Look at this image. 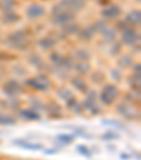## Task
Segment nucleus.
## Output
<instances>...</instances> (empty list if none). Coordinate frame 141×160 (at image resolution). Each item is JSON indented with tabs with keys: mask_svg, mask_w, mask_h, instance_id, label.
Instances as JSON below:
<instances>
[{
	"mask_svg": "<svg viewBox=\"0 0 141 160\" xmlns=\"http://www.w3.org/2000/svg\"><path fill=\"white\" fill-rule=\"evenodd\" d=\"M119 65L123 67V68H127V67L133 65V60L130 55H123V57L119 58Z\"/></svg>",
	"mask_w": 141,
	"mask_h": 160,
	"instance_id": "nucleus-29",
	"label": "nucleus"
},
{
	"mask_svg": "<svg viewBox=\"0 0 141 160\" xmlns=\"http://www.w3.org/2000/svg\"><path fill=\"white\" fill-rule=\"evenodd\" d=\"M0 143H2V142H0Z\"/></svg>",
	"mask_w": 141,
	"mask_h": 160,
	"instance_id": "nucleus-36",
	"label": "nucleus"
},
{
	"mask_svg": "<svg viewBox=\"0 0 141 160\" xmlns=\"http://www.w3.org/2000/svg\"><path fill=\"white\" fill-rule=\"evenodd\" d=\"M14 6H16L14 0H0V9L4 10V12H12Z\"/></svg>",
	"mask_w": 141,
	"mask_h": 160,
	"instance_id": "nucleus-23",
	"label": "nucleus"
},
{
	"mask_svg": "<svg viewBox=\"0 0 141 160\" xmlns=\"http://www.w3.org/2000/svg\"><path fill=\"white\" fill-rule=\"evenodd\" d=\"M121 41L126 45H134L140 42V34L138 31H135L134 28H126L121 31Z\"/></svg>",
	"mask_w": 141,
	"mask_h": 160,
	"instance_id": "nucleus-7",
	"label": "nucleus"
},
{
	"mask_svg": "<svg viewBox=\"0 0 141 160\" xmlns=\"http://www.w3.org/2000/svg\"><path fill=\"white\" fill-rule=\"evenodd\" d=\"M119 97V89H117L116 85L113 84H106L102 88V92L99 95V99L103 105H111L114 101Z\"/></svg>",
	"mask_w": 141,
	"mask_h": 160,
	"instance_id": "nucleus-2",
	"label": "nucleus"
},
{
	"mask_svg": "<svg viewBox=\"0 0 141 160\" xmlns=\"http://www.w3.org/2000/svg\"><path fill=\"white\" fill-rule=\"evenodd\" d=\"M61 60H62V55H61V54H58V52L51 54V61L55 64V65H58V64L61 62Z\"/></svg>",
	"mask_w": 141,
	"mask_h": 160,
	"instance_id": "nucleus-32",
	"label": "nucleus"
},
{
	"mask_svg": "<svg viewBox=\"0 0 141 160\" xmlns=\"http://www.w3.org/2000/svg\"><path fill=\"white\" fill-rule=\"evenodd\" d=\"M75 55L76 58H78L79 61H82V62H87V60L90 58V54H89V51L87 50H85V48H79V50H76L75 51Z\"/></svg>",
	"mask_w": 141,
	"mask_h": 160,
	"instance_id": "nucleus-21",
	"label": "nucleus"
},
{
	"mask_svg": "<svg viewBox=\"0 0 141 160\" xmlns=\"http://www.w3.org/2000/svg\"><path fill=\"white\" fill-rule=\"evenodd\" d=\"M120 157H121L123 160H129V159H130V154H129V153H121Z\"/></svg>",
	"mask_w": 141,
	"mask_h": 160,
	"instance_id": "nucleus-35",
	"label": "nucleus"
},
{
	"mask_svg": "<svg viewBox=\"0 0 141 160\" xmlns=\"http://www.w3.org/2000/svg\"><path fill=\"white\" fill-rule=\"evenodd\" d=\"M0 160H2V159H0Z\"/></svg>",
	"mask_w": 141,
	"mask_h": 160,
	"instance_id": "nucleus-37",
	"label": "nucleus"
},
{
	"mask_svg": "<svg viewBox=\"0 0 141 160\" xmlns=\"http://www.w3.org/2000/svg\"><path fill=\"white\" fill-rule=\"evenodd\" d=\"M76 152H78L79 154H82V156L87 157V159H90V157H92V152H90V149L86 148L85 145H78V146H76Z\"/></svg>",
	"mask_w": 141,
	"mask_h": 160,
	"instance_id": "nucleus-26",
	"label": "nucleus"
},
{
	"mask_svg": "<svg viewBox=\"0 0 141 160\" xmlns=\"http://www.w3.org/2000/svg\"><path fill=\"white\" fill-rule=\"evenodd\" d=\"M20 20V16L17 14L16 12H4V16H3V21L4 23H7V24H10V23H16V21Z\"/></svg>",
	"mask_w": 141,
	"mask_h": 160,
	"instance_id": "nucleus-20",
	"label": "nucleus"
},
{
	"mask_svg": "<svg viewBox=\"0 0 141 160\" xmlns=\"http://www.w3.org/2000/svg\"><path fill=\"white\" fill-rule=\"evenodd\" d=\"M95 33H96V30H95V27H90V26H87V27L82 28V30H79V37H81L82 40H90L93 38V36H95Z\"/></svg>",
	"mask_w": 141,
	"mask_h": 160,
	"instance_id": "nucleus-16",
	"label": "nucleus"
},
{
	"mask_svg": "<svg viewBox=\"0 0 141 160\" xmlns=\"http://www.w3.org/2000/svg\"><path fill=\"white\" fill-rule=\"evenodd\" d=\"M58 150H59V149L54 148V149H49V150H44V153H45V154H54V153H57Z\"/></svg>",
	"mask_w": 141,
	"mask_h": 160,
	"instance_id": "nucleus-34",
	"label": "nucleus"
},
{
	"mask_svg": "<svg viewBox=\"0 0 141 160\" xmlns=\"http://www.w3.org/2000/svg\"><path fill=\"white\" fill-rule=\"evenodd\" d=\"M75 140V135L71 133H59L57 135V142H59L61 145H71Z\"/></svg>",
	"mask_w": 141,
	"mask_h": 160,
	"instance_id": "nucleus-17",
	"label": "nucleus"
},
{
	"mask_svg": "<svg viewBox=\"0 0 141 160\" xmlns=\"http://www.w3.org/2000/svg\"><path fill=\"white\" fill-rule=\"evenodd\" d=\"M6 42L10 45V47H13V48L23 50L27 47V34H26V31H23V30L14 31V33H12L6 38Z\"/></svg>",
	"mask_w": 141,
	"mask_h": 160,
	"instance_id": "nucleus-3",
	"label": "nucleus"
},
{
	"mask_svg": "<svg viewBox=\"0 0 141 160\" xmlns=\"http://www.w3.org/2000/svg\"><path fill=\"white\" fill-rule=\"evenodd\" d=\"M120 14H121V10H120V7H117L116 4H110V6L105 7V9L102 10V16L105 18H107V20H114V18H117Z\"/></svg>",
	"mask_w": 141,
	"mask_h": 160,
	"instance_id": "nucleus-11",
	"label": "nucleus"
},
{
	"mask_svg": "<svg viewBox=\"0 0 141 160\" xmlns=\"http://www.w3.org/2000/svg\"><path fill=\"white\" fill-rule=\"evenodd\" d=\"M72 85H73V88H76V89H79L81 92H86L87 91V84H86V81L85 79H82V78H72Z\"/></svg>",
	"mask_w": 141,
	"mask_h": 160,
	"instance_id": "nucleus-19",
	"label": "nucleus"
},
{
	"mask_svg": "<svg viewBox=\"0 0 141 160\" xmlns=\"http://www.w3.org/2000/svg\"><path fill=\"white\" fill-rule=\"evenodd\" d=\"M20 116L23 119H26V121H38L41 118L38 111H35V109H21Z\"/></svg>",
	"mask_w": 141,
	"mask_h": 160,
	"instance_id": "nucleus-13",
	"label": "nucleus"
},
{
	"mask_svg": "<svg viewBox=\"0 0 141 160\" xmlns=\"http://www.w3.org/2000/svg\"><path fill=\"white\" fill-rule=\"evenodd\" d=\"M126 21L129 26H140L141 23V14H140V10H133L127 14Z\"/></svg>",
	"mask_w": 141,
	"mask_h": 160,
	"instance_id": "nucleus-14",
	"label": "nucleus"
},
{
	"mask_svg": "<svg viewBox=\"0 0 141 160\" xmlns=\"http://www.w3.org/2000/svg\"><path fill=\"white\" fill-rule=\"evenodd\" d=\"M65 27V33L68 34V36H71V34H78L79 33V30L81 28L78 27V24H75V23H69V24H66V26H63Z\"/></svg>",
	"mask_w": 141,
	"mask_h": 160,
	"instance_id": "nucleus-24",
	"label": "nucleus"
},
{
	"mask_svg": "<svg viewBox=\"0 0 141 160\" xmlns=\"http://www.w3.org/2000/svg\"><path fill=\"white\" fill-rule=\"evenodd\" d=\"M116 111H117V113H120L127 121H135V119H138V116H140L138 115V111L133 105H130L129 102H120L117 105Z\"/></svg>",
	"mask_w": 141,
	"mask_h": 160,
	"instance_id": "nucleus-5",
	"label": "nucleus"
},
{
	"mask_svg": "<svg viewBox=\"0 0 141 160\" xmlns=\"http://www.w3.org/2000/svg\"><path fill=\"white\" fill-rule=\"evenodd\" d=\"M59 4H62L63 7H66L68 10H81L85 7V0H62Z\"/></svg>",
	"mask_w": 141,
	"mask_h": 160,
	"instance_id": "nucleus-12",
	"label": "nucleus"
},
{
	"mask_svg": "<svg viewBox=\"0 0 141 160\" xmlns=\"http://www.w3.org/2000/svg\"><path fill=\"white\" fill-rule=\"evenodd\" d=\"M87 94H86V99L83 101V109L85 111H89L92 115H97L100 112V108H99V105H97V102H96V92L95 91H86Z\"/></svg>",
	"mask_w": 141,
	"mask_h": 160,
	"instance_id": "nucleus-6",
	"label": "nucleus"
},
{
	"mask_svg": "<svg viewBox=\"0 0 141 160\" xmlns=\"http://www.w3.org/2000/svg\"><path fill=\"white\" fill-rule=\"evenodd\" d=\"M30 64L34 67H42V60L38 55H33V57L30 58Z\"/></svg>",
	"mask_w": 141,
	"mask_h": 160,
	"instance_id": "nucleus-31",
	"label": "nucleus"
},
{
	"mask_svg": "<svg viewBox=\"0 0 141 160\" xmlns=\"http://www.w3.org/2000/svg\"><path fill=\"white\" fill-rule=\"evenodd\" d=\"M102 123H103V125H109V126L119 128V129H124V125L121 123V122L116 121V119H103Z\"/></svg>",
	"mask_w": 141,
	"mask_h": 160,
	"instance_id": "nucleus-28",
	"label": "nucleus"
},
{
	"mask_svg": "<svg viewBox=\"0 0 141 160\" xmlns=\"http://www.w3.org/2000/svg\"><path fill=\"white\" fill-rule=\"evenodd\" d=\"M44 109H47V111H48L49 116H52V118H59V116H61V108L55 102L48 103L47 106H44Z\"/></svg>",
	"mask_w": 141,
	"mask_h": 160,
	"instance_id": "nucleus-18",
	"label": "nucleus"
},
{
	"mask_svg": "<svg viewBox=\"0 0 141 160\" xmlns=\"http://www.w3.org/2000/svg\"><path fill=\"white\" fill-rule=\"evenodd\" d=\"M120 138V136L117 135L116 132H113V130H109V132H105L102 136H100V139L102 140H117Z\"/></svg>",
	"mask_w": 141,
	"mask_h": 160,
	"instance_id": "nucleus-27",
	"label": "nucleus"
},
{
	"mask_svg": "<svg viewBox=\"0 0 141 160\" xmlns=\"http://www.w3.org/2000/svg\"><path fill=\"white\" fill-rule=\"evenodd\" d=\"M16 123V118L10 115H6V113H2L0 115V125L3 126H10V125H14Z\"/></svg>",
	"mask_w": 141,
	"mask_h": 160,
	"instance_id": "nucleus-22",
	"label": "nucleus"
},
{
	"mask_svg": "<svg viewBox=\"0 0 141 160\" xmlns=\"http://www.w3.org/2000/svg\"><path fill=\"white\" fill-rule=\"evenodd\" d=\"M26 84L30 88H33V89L41 91V92L48 91L49 87H51V81L48 79V77H45V75H37L34 78H28L26 81Z\"/></svg>",
	"mask_w": 141,
	"mask_h": 160,
	"instance_id": "nucleus-4",
	"label": "nucleus"
},
{
	"mask_svg": "<svg viewBox=\"0 0 141 160\" xmlns=\"http://www.w3.org/2000/svg\"><path fill=\"white\" fill-rule=\"evenodd\" d=\"M3 92L10 98H14L21 94V84L16 79H9L6 84L3 85Z\"/></svg>",
	"mask_w": 141,
	"mask_h": 160,
	"instance_id": "nucleus-8",
	"label": "nucleus"
},
{
	"mask_svg": "<svg viewBox=\"0 0 141 160\" xmlns=\"http://www.w3.org/2000/svg\"><path fill=\"white\" fill-rule=\"evenodd\" d=\"M58 95H59V98H62L65 102L68 99H71V98H73V94L69 89H59L58 91Z\"/></svg>",
	"mask_w": 141,
	"mask_h": 160,
	"instance_id": "nucleus-30",
	"label": "nucleus"
},
{
	"mask_svg": "<svg viewBox=\"0 0 141 160\" xmlns=\"http://www.w3.org/2000/svg\"><path fill=\"white\" fill-rule=\"evenodd\" d=\"M45 14V7L41 4H31L27 7V17L31 20H37V18L42 17Z\"/></svg>",
	"mask_w": 141,
	"mask_h": 160,
	"instance_id": "nucleus-10",
	"label": "nucleus"
},
{
	"mask_svg": "<svg viewBox=\"0 0 141 160\" xmlns=\"http://www.w3.org/2000/svg\"><path fill=\"white\" fill-rule=\"evenodd\" d=\"M38 44L42 50L48 51V50H52L55 45H57V40L52 38V37H44V38H41L38 41Z\"/></svg>",
	"mask_w": 141,
	"mask_h": 160,
	"instance_id": "nucleus-15",
	"label": "nucleus"
},
{
	"mask_svg": "<svg viewBox=\"0 0 141 160\" xmlns=\"http://www.w3.org/2000/svg\"><path fill=\"white\" fill-rule=\"evenodd\" d=\"M73 67H75V70L78 71L79 74H87L90 71L89 64H87V62H82V61H79V64H76V65H73Z\"/></svg>",
	"mask_w": 141,
	"mask_h": 160,
	"instance_id": "nucleus-25",
	"label": "nucleus"
},
{
	"mask_svg": "<svg viewBox=\"0 0 141 160\" xmlns=\"http://www.w3.org/2000/svg\"><path fill=\"white\" fill-rule=\"evenodd\" d=\"M13 145L18 146V148H21V149H26V150H33V152L42 150V148H44L41 143L28 142V140H26V139H16V140H13Z\"/></svg>",
	"mask_w": 141,
	"mask_h": 160,
	"instance_id": "nucleus-9",
	"label": "nucleus"
},
{
	"mask_svg": "<svg viewBox=\"0 0 141 160\" xmlns=\"http://www.w3.org/2000/svg\"><path fill=\"white\" fill-rule=\"evenodd\" d=\"M111 77H113L114 79H117V81H119V79L121 78V72L119 70H113V71H111Z\"/></svg>",
	"mask_w": 141,
	"mask_h": 160,
	"instance_id": "nucleus-33",
	"label": "nucleus"
},
{
	"mask_svg": "<svg viewBox=\"0 0 141 160\" xmlns=\"http://www.w3.org/2000/svg\"><path fill=\"white\" fill-rule=\"evenodd\" d=\"M51 21H52V24H55V26H66L69 23L75 21V12L68 10L62 4H58L52 10Z\"/></svg>",
	"mask_w": 141,
	"mask_h": 160,
	"instance_id": "nucleus-1",
	"label": "nucleus"
}]
</instances>
